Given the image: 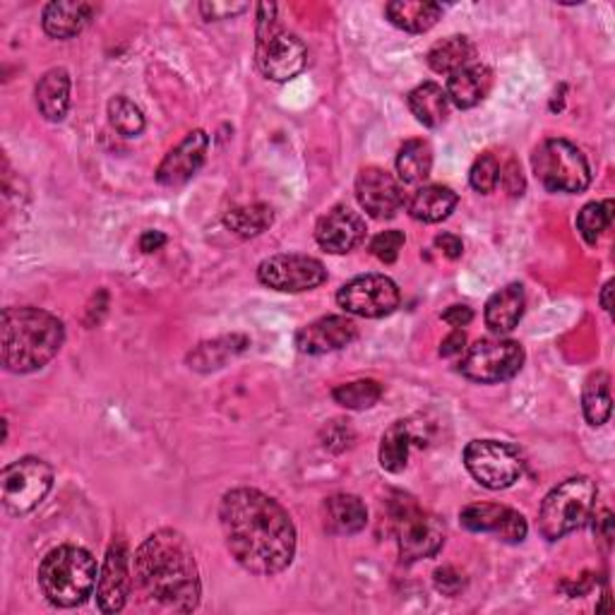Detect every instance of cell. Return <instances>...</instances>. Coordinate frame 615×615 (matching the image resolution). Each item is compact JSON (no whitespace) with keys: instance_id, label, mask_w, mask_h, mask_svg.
<instances>
[{"instance_id":"6da1fadb","label":"cell","mask_w":615,"mask_h":615,"mask_svg":"<svg viewBox=\"0 0 615 615\" xmlns=\"http://www.w3.org/2000/svg\"><path fill=\"white\" fill-rule=\"evenodd\" d=\"M221 534L233 560L257 578H272L294 562L296 527L286 509L257 488H233L219 503Z\"/></svg>"},{"instance_id":"7a4b0ae2","label":"cell","mask_w":615,"mask_h":615,"mask_svg":"<svg viewBox=\"0 0 615 615\" xmlns=\"http://www.w3.org/2000/svg\"><path fill=\"white\" fill-rule=\"evenodd\" d=\"M133 578L138 592L156 608L190 613L200 604L198 562L188 539L176 529H160L142 541L133 560Z\"/></svg>"},{"instance_id":"3957f363","label":"cell","mask_w":615,"mask_h":615,"mask_svg":"<svg viewBox=\"0 0 615 615\" xmlns=\"http://www.w3.org/2000/svg\"><path fill=\"white\" fill-rule=\"evenodd\" d=\"M65 342V327L42 308L12 306L0 322V359L10 373H34L56 356Z\"/></svg>"},{"instance_id":"277c9868","label":"cell","mask_w":615,"mask_h":615,"mask_svg":"<svg viewBox=\"0 0 615 615\" xmlns=\"http://www.w3.org/2000/svg\"><path fill=\"white\" fill-rule=\"evenodd\" d=\"M39 586L58 608H75L95 592L99 582L97 560L80 546H58L39 565Z\"/></svg>"},{"instance_id":"5b68a950","label":"cell","mask_w":615,"mask_h":615,"mask_svg":"<svg viewBox=\"0 0 615 615\" xmlns=\"http://www.w3.org/2000/svg\"><path fill=\"white\" fill-rule=\"evenodd\" d=\"M257 68L267 80L289 83L304 73L308 63V48L292 32H286L277 22V6H257Z\"/></svg>"},{"instance_id":"8992f818","label":"cell","mask_w":615,"mask_h":615,"mask_svg":"<svg viewBox=\"0 0 615 615\" xmlns=\"http://www.w3.org/2000/svg\"><path fill=\"white\" fill-rule=\"evenodd\" d=\"M596 483L586 476H574L562 481L546 495L539 509V529L548 541H558L562 536L580 529L592 517L596 507Z\"/></svg>"},{"instance_id":"52a82bcc","label":"cell","mask_w":615,"mask_h":615,"mask_svg":"<svg viewBox=\"0 0 615 615\" xmlns=\"http://www.w3.org/2000/svg\"><path fill=\"white\" fill-rule=\"evenodd\" d=\"M531 166L541 186L551 193H584L592 183L586 156L562 138L543 140L531 154Z\"/></svg>"},{"instance_id":"ba28073f","label":"cell","mask_w":615,"mask_h":615,"mask_svg":"<svg viewBox=\"0 0 615 615\" xmlns=\"http://www.w3.org/2000/svg\"><path fill=\"white\" fill-rule=\"evenodd\" d=\"M54 466L39 460V457H24L8 464L0 471V495L3 507L10 515H28L34 507L44 503L48 491L54 488Z\"/></svg>"},{"instance_id":"9c48e42d","label":"cell","mask_w":615,"mask_h":615,"mask_svg":"<svg viewBox=\"0 0 615 615\" xmlns=\"http://www.w3.org/2000/svg\"><path fill=\"white\" fill-rule=\"evenodd\" d=\"M392 525H395L397 531L399 556L404 562L433 558L444 543L442 519L416 507L409 498H402L392 507Z\"/></svg>"},{"instance_id":"30bf717a","label":"cell","mask_w":615,"mask_h":615,"mask_svg":"<svg viewBox=\"0 0 615 615\" xmlns=\"http://www.w3.org/2000/svg\"><path fill=\"white\" fill-rule=\"evenodd\" d=\"M521 365H525V349L513 339H479V342L466 351V356L460 365L464 377L481 385L505 383L515 377Z\"/></svg>"},{"instance_id":"8fae6325","label":"cell","mask_w":615,"mask_h":615,"mask_svg":"<svg viewBox=\"0 0 615 615\" xmlns=\"http://www.w3.org/2000/svg\"><path fill=\"white\" fill-rule=\"evenodd\" d=\"M464 466L483 488L503 491L519 481L525 462L513 444L501 440H474L464 448Z\"/></svg>"},{"instance_id":"7c38bea8","label":"cell","mask_w":615,"mask_h":615,"mask_svg":"<svg viewBox=\"0 0 615 615\" xmlns=\"http://www.w3.org/2000/svg\"><path fill=\"white\" fill-rule=\"evenodd\" d=\"M399 286L385 274H363L347 282L337 294V304L349 316L385 318L399 308Z\"/></svg>"},{"instance_id":"4fadbf2b","label":"cell","mask_w":615,"mask_h":615,"mask_svg":"<svg viewBox=\"0 0 615 615\" xmlns=\"http://www.w3.org/2000/svg\"><path fill=\"white\" fill-rule=\"evenodd\" d=\"M257 279L274 292L300 294L325 284L327 270L320 260L308 255H274L260 263Z\"/></svg>"},{"instance_id":"5bb4252c","label":"cell","mask_w":615,"mask_h":615,"mask_svg":"<svg viewBox=\"0 0 615 615\" xmlns=\"http://www.w3.org/2000/svg\"><path fill=\"white\" fill-rule=\"evenodd\" d=\"M356 200L373 219H392L404 207V190L395 176L369 166L356 178Z\"/></svg>"},{"instance_id":"9a60e30c","label":"cell","mask_w":615,"mask_h":615,"mask_svg":"<svg viewBox=\"0 0 615 615\" xmlns=\"http://www.w3.org/2000/svg\"><path fill=\"white\" fill-rule=\"evenodd\" d=\"M133 572H130V553L125 541H113L97 582V606L101 613H118L125 608L130 596V584H133Z\"/></svg>"},{"instance_id":"2e32d148","label":"cell","mask_w":615,"mask_h":615,"mask_svg":"<svg viewBox=\"0 0 615 615\" xmlns=\"http://www.w3.org/2000/svg\"><path fill=\"white\" fill-rule=\"evenodd\" d=\"M462 527L469 531L495 534L507 543H519L527 539V519L517 509L493 503H474L466 505L460 513Z\"/></svg>"},{"instance_id":"e0dca14e","label":"cell","mask_w":615,"mask_h":615,"mask_svg":"<svg viewBox=\"0 0 615 615\" xmlns=\"http://www.w3.org/2000/svg\"><path fill=\"white\" fill-rule=\"evenodd\" d=\"M316 241L332 255L351 253L365 241V219L347 205H337L316 227Z\"/></svg>"},{"instance_id":"ac0fdd59","label":"cell","mask_w":615,"mask_h":615,"mask_svg":"<svg viewBox=\"0 0 615 615\" xmlns=\"http://www.w3.org/2000/svg\"><path fill=\"white\" fill-rule=\"evenodd\" d=\"M207 147L209 138L205 130H193V133L183 138L178 145L164 156V162L156 168V180L166 188H176L183 186V183H188L205 164Z\"/></svg>"},{"instance_id":"d6986e66","label":"cell","mask_w":615,"mask_h":615,"mask_svg":"<svg viewBox=\"0 0 615 615\" xmlns=\"http://www.w3.org/2000/svg\"><path fill=\"white\" fill-rule=\"evenodd\" d=\"M356 322L351 318L327 316L306 325L304 330H298L296 347L300 353H308V356H322V353H332L349 347L353 339H356Z\"/></svg>"},{"instance_id":"ffe728a7","label":"cell","mask_w":615,"mask_h":615,"mask_svg":"<svg viewBox=\"0 0 615 615\" xmlns=\"http://www.w3.org/2000/svg\"><path fill=\"white\" fill-rule=\"evenodd\" d=\"M493 85V70L483 63H471L466 68L450 75L444 95L457 109H474L476 103L488 97Z\"/></svg>"},{"instance_id":"44dd1931","label":"cell","mask_w":615,"mask_h":615,"mask_svg":"<svg viewBox=\"0 0 615 615\" xmlns=\"http://www.w3.org/2000/svg\"><path fill=\"white\" fill-rule=\"evenodd\" d=\"M91 15H95V6L83 3V0H56L44 8V32L51 39H73L80 34Z\"/></svg>"},{"instance_id":"7402d4cb","label":"cell","mask_w":615,"mask_h":615,"mask_svg":"<svg viewBox=\"0 0 615 615\" xmlns=\"http://www.w3.org/2000/svg\"><path fill=\"white\" fill-rule=\"evenodd\" d=\"M525 306H527V298H525V289H521L519 284H509L505 289L495 292L488 298L486 312H483L488 330L495 334L513 332L519 325L521 316H525Z\"/></svg>"},{"instance_id":"603a6c76","label":"cell","mask_w":615,"mask_h":615,"mask_svg":"<svg viewBox=\"0 0 615 615\" xmlns=\"http://www.w3.org/2000/svg\"><path fill=\"white\" fill-rule=\"evenodd\" d=\"M369 525V509L359 495L339 493L325 503V529L337 536L359 534Z\"/></svg>"},{"instance_id":"cb8c5ba5","label":"cell","mask_w":615,"mask_h":615,"mask_svg":"<svg viewBox=\"0 0 615 615\" xmlns=\"http://www.w3.org/2000/svg\"><path fill=\"white\" fill-rule=\"evenodd\" d=\"M36 109L46 121L58 123L70 109V75L63 68L48 70L36 85Z\"/></svg>"},{"instance_id":"d4e9b609","label":"cell","mask_w":615,"mask_h":615,"mask_svg":"<svg viewBox=\"0 0 615 615\" xmlns=\"http://www.w3.org/2000/svg\"><path fill=\"white\" fill-rule=\"evenodd\" d=\"M442 8L430 0H395L385 6L387 20L409 34H424L440 20Z\"/></svg>"},{"instance_id":"484cf974","label":"cell","mask_w":615,"mask_h":615,"mask_svg":"<svg viewBox=\"0 0 615 615\" xmlns=\"http://www.w3.org/2000/svg\"><path fill=\"white\" fill-rule=\"evenodd\" d=\"M460 198L448 186H424L418 188L409 200V215L424 224H438L444 221L452 212Z\"/></svg>"},{"instance_id":"4316f807","label":"cell","mask_w":615,"mask_h":615,"mask_svg":"<svg viewBox=\"0 0 615 615\" xmlns=\"http://www.w3.org/2000/svg\"><path fill=\"white\" fill-rule=\"evenodd\" d=\"M476 58V46L471 44L469 36L462 34H454L442 39L433 48L428 51V65L433 68L436 73H444V75H452L457 70L466 68V65L474 63Z\"/></svg>"},{"instance_id":"83f0119b","label":"cell","mask_w":615,"mask_h":615,"mask_svg":"<svg viewBox=\"0 0 615 615\" xmlns=\"http://www.w3.org/2000/svg\"><path fill=\"white\" fill-rule=\"evenodd\" d=\"M407 103L411 113L416 116V121L424 123L426 128H438L444 123V118H448L450 99L444 95V89L436 83H424L411 89Z\"/></svg>"},{"instance_id":"f1b7e54d","label":"cell","mask_w":615,"mask_h":615,"mask_svg":"<svg viewBox=\"0 0 615 615\" xmlns=\"http://www.w3.org/2000/svg\"><path fill=\"white\" fill-rule=\"evenodd\" d=\"M248 347V337L243 334H231V337H219V339H212V342H202L198 349H195L190 356H188V363H190V369L195 371H217L224 365L229 359L233 356H239V353Z\"/></svg>"},{"instance_id":"f546056e","label":"cell","mask_w":615,"mask_h":615,"mask_svg":"<svg viewBox=\"0 0 615 615\" xmlns=\"http://www.w3.org/2000/svg\"><path fill=\"white\" fill-rule=\"evenodd\" d=\"M433 168V150L426 140H409L404 142L397 154V174L399 180L407 186H418L430 176Z\"/></svg>"},{"instance_id":"4dcf8cb0","label":"cell","mask_w":615,"mask_h":615,"mask_svg":"<svg viewBox=\"0 0 615 615\" xmlns=\"http://www.w3.org/2000/svg\"><path fill=\"white\" fill-rule=\"evenodd\" d=\"M414 442V430L411 424L397 421L392 424L381 442V466L389 474H399L409 464V450Z\"/></svg>"},{"instance_id":"1f68e13d","label":"cell","mask_w":615,"mask_h":615,"mask_svg":"<svg viewBox=\"0 0 615 615\" xmlns=\"http://www.w3.org/2000/svg\"><path fill=\"white\" fill-rule=\"evenodd\" d=\"M582 407L589 426H604L611 418L613 399H611V375L598 371L589 377L582 392Z\"/></svg>"},{"instance_id":"d6a6232c","label":"cell","mask_w":615,"mask_h":615,"mask_svg":"<svg viewBox=\"0 0 615 615\" xmlns=\"http://www.w3.org/2000/svg\"><path fill=\"white\" fill-rule=\"evenodd\" d=\"M272 221H274L272 207L257 202V205L229 209L224 217V227L235 235H241V239H253V235L267 231L272 227Z\"/></svg>"},{"instance_id":"836d02e7","label":"cell","mask_w":615,"mask_h":615,"mask_svg":"<svg viewBox=\"0 0 615 615\" xmlns=\"http://www.w3.org/2000/svg\"><path fill=\"white\" fill-rule=\"evenodd\" d=\"M381 397H383V385L377 381H353V383L337 385L332 389V399L339 404V407L351 411L371 409Z\"/></svg>"},{"instance_id":"e575fe53","label":"cell","mask_w":615,"mask_h":615,"mask_svg":"<svg viewBox=\"0 0 615 615\" xmlns=\"http://www.w3.org/2000/svg\"><path fill=\"white\" fill-rule=\"evenodd\" d=\"M109 121L123 138H138L145 130V116L128 97H113L109 101Z\"/></svg>"},{"instance_id":"d590c367","label":"cell","mask_w":615,"mask_h":615,"mask_svg":"<svg viewBox=\"0 0 615 615\" xmlns=\"http://www.w3.org/2000/svg\"><path fill=\"white\" fill-rule=\"evenodd\" d=\"M611 221H613V200L589 202L578 215V229L582 233V239L594 245L601 239V233L611 227Z\"/></svg>"},{"instance_id":"8d00e7d4","label":"cell","mask_w":615,"mask_h":615,"mask_svg":"<svg viewBox=\"0 0 615 615\" xmlns=\"http://www.w3.org/2000/svg\"><path fill=\"white\" fill-rule=\"evenodd\" d=\"M501 174H503L501 162L495 160V154L486 152V154L479 156V160L474 162V166H471L469 183H471V188H474L476 193L491 195L495 188H498Z\"/></svg>"},{"instance_id":"74e56055","label":"cell","mask_w":615,"mask_h":615,"mask_svg":"<svg viewBox=\"0 0 615 615\" xmlns=\"http://www.w3.org/2000/svg\"><path fill=\"white\" fill-rule=\"evenodd\" d=\"M404 243H407V239H404L402 231H383L375 235L369 248H371V253L381 260V263L392 265L399 257Z\"/></svg>"},{"instance_id":"f35d334b","label":"cell","mask_w":615,"mask_h":615,"mask_svg":"<svg viewBox=\"0 0 615 615\" xmlns=\"http://www.w3.org/2000/svg\"><path fill=\"white\" fill-rule=\"evenodd\" d=\"M433 582H436L438 592L444 594V596H457L464 589V584H466L464 574L460 570H454L452 565L438 568L436 574H433Z\"/></svg>"},{"instance_id":"ab89813d","label":"cell","mask_w":615,"mask_h":615,"mask_svg":"<svg viewBox=\"0 0 615 615\" xmlns=\"http://www.w3.org/2000/svg\"><path fill=\"white\" fill-rule=\"evenodd\" d=\"M245 10V3H217V0L215 3H200V12L205 20H231L233 15H241Z\"/></svg>"},{"instance_id":"60d3db41","label":"cell","mask_w":615,"mask_h":615,"mask_svg":"<svg viewBox=\"0 0 615 615\" xmlns=\"http://www.w3.org/2000/svg\"><path fill=\"white\" fill-rule=\"evenodd\" d=\"M436 248L448 260H460L464 253V243L460 235H454V233H440L436 239Z\"/></svg>"},{"instance_id":"b9f144b4","label":"cell","mask_w":615,"mask_h":615,"mask_svg":"<svg viewBox=\"0 0 615 615\" xmlns=\"http://www.w3.org/2000/svg\"><path fill=\"white\" fill-rule=\"evenodd\" d=\"M501 180L505 183V188L509 195H521V190H525V178H521V172H519V166L517 162H509L507 168H505V174H501Z\"/></svg>"},{"instance_id":"7bdbcfd3","label":"cell","mask_w":615,"mask_h":615,"mask_svg":"<svg viewBox=\"0 0 615 615\" xmlns=\"http://www.w3.org/2000/svg\"><path fill=\"white\" fill-rule=\"evenodd\" d=\"M464 344H466V334H464L462 330H454L450 337H444V339H442L440 356H442V359L457 356V353H462V351H464Z\"/></svg>"},{"instance_id":"ee69618b","label":"cell","mask_w":615,"mask_h":615,"mask_svg":"<svg viewBox=\"0 0 615 615\" xmlns=\"http://www.w3.org/2000/svg\"><path fill=\"white\" fill-rule=\"evenodd\" d=\"M442 320L452 327H466L471 320H474V310L469 306H450L442 312Z\"/></svg>"},{"instance_id":"f6af8a7d","label":"cell","mask_w":615,"mask_h":615,"mask_svg":"<svg viewBox=\"0 0 615 615\" xmlns=\"http://www.w3.org/2000/svg\"><path fill=\"white\" fill-rule=\"evenodd\" d=\"M594 534H596V539L611 543V539H613V515L608 513V509H604L601 517L594 521Z\"/></svg>"},{"instance_id":"bcb514c9","label":"cell","mask_w":615,"mask_h":615,"mask_svg":"<svg viewBox=\"0 0 615 615\" xmlns=\"http://www.w3.org/2000/svg\"><path fill=\"white\" fill-rule=\"evenodd\" d=\"M166 243V235L162 231H145L140 239V248L142 253H154Z\"/></svg>"},{"instance_id":"7dc6e473","label":"cell","mask_w":615,"mask_h":615,"mask_svg":"<svg viewBox=\"0 0 615 615\" xmlns=\"http://www.w3.org/2000/svg\"><path fill=\"white\" fill-rule=\"evenodd\" d=\"M611 294H613V282H606V286L601 289V296H598L601 308H604L606 312H611Z\"/></svg>"}]
</instances>
